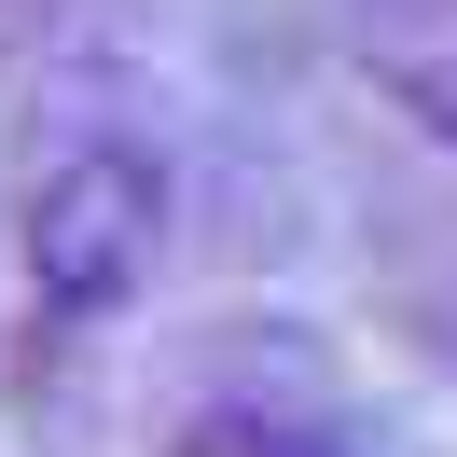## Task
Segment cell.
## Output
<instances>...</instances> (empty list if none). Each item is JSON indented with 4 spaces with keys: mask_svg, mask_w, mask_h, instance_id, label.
<instances>
[{
    "mask_svg": "<svg viewBox=\"0 0 457 457\" xmlns=\"http://www.w3.org/2000/svg\"><path fill=\"white\" fill-rule=\"evenodd\" d=\"M153 250H167V167L139 139H84L29 180L14 208V291H29V333L70 346L97 319H125L153 291Z\"/></svg>",
    "mask_w": 457,
    "mask_h": 457,
    "instance_id": "obj_1",
    "label": "cell"
},
{
    "mask_svg": "<svg viewBox=\"0 0 457 457\" xmlns=\"http://www.w3.org/2000/svg\"><path fill=\"white\" fill-rule=\"evenodd\" d=\"M167 457H346V429L291 416V402H195Z\"/></svg>",
    "mask_w": 457,
    "mask_h": 457,
    "instance_id": "obj_2",
    "label": "cell"
}]
</instances>
